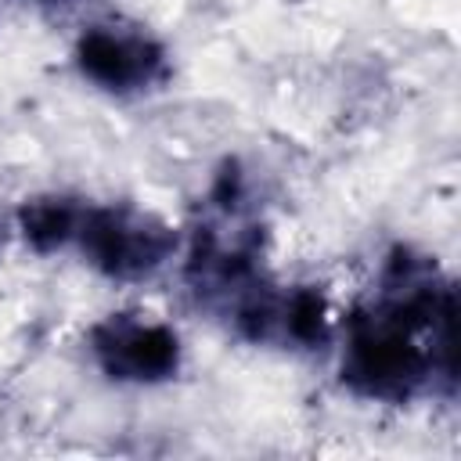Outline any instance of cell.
I'll return each mask as SVG.
<instances>
[{
  "label": "cell",
  "mask_w": 461,
  "mask_h": 461,
  "mask_svg": "<svg viewBox=\"0 0 461 461\" xmlns=\"http://www.w3.org/2000/svg\"><path fill=\"white\" fill-rule=\"evenodd\" d=\"M454 285L439 263L396 245L385 256L375 299L346 321L342 385L371 403H411L436 382L454 393Z\"/></svg>",
  "instance_id": "obj_1"
},
{
  "label": "cell",
  "mask_w": 461,
  "mask_h": 461,
  "mask_svg": "<svg viewBox=\"0 0 461 461\" xmlns=\"http://www.w3.org/2000/svg\"><path fill=\"white\" fill-rule=\"evenodd\" d=\"M76 245L108 281H144L176 256L180 238L158 212L130 202H108L83 209Z\"/></svg>",
  "instance_id": "obj_2"
},
{
  "label": "cell",
  "mask_w": 461,
  "mask_h": 461,
  "mask_svg": "<svg viewBox=\"0 0 461 461\" xmlns=\"http://www.w3.org/2000/svg\"><path fill=\"white\" fill-rule=\"evenodd\" d=\"M94 364L122 385H158L176 378L184 364L180 335L140 313H108L86 335Z\"/></svg>",
  "instance_id": "obj_3"
},
{
  "label": "cell",
  "mask_w": 461,
  "mask_h": 461,
  "mask_svg": "<svg viewBox=\"0 0 461 461\" xmlns=\"http://www.w3.org/2000/svg\"><path fill=\"white\" fill-rule=\"evenodd\" d=\"M72 61L86 83L104 94L133 97L158 90L169 79V54L166 47L144 32L126 25H90L79 32L72 47Z\"/></svg>",
  "instance_id": "obj_4"
},
{
  "label": "cell",
  "mask_w": 461,
  "mask_h": 461,
  "mask_svg": "<svg viewBox=\"0 0 461 461\" xmlns=\"http://www.w3.org/2000/svg\"><path fill=\"white\" fill-rule=\"evenodd\" d=\"M83 202L72 198V194H58V191H47V194H32L18 205V234L22 241L40 252V256H50L58 249H65L68 241H76V230H79V220H83Z\"/></svg>",
  "instance_id": "obj_5"
},
{
  "label": "cell",
  "mask_w": 461,
  "mask_h": 461,
  "mask_svg": "<svg viewBox=\"0 0 461 461\" xmlns=\"http://www.w3.org/2000/svg\"><path fill=\"white\" fill-rule=\"evenodd\" d=\"M328 335H331V313H328V299L321 295V288H310V285L285 288L277 342L285 346L292 342L295 349H313V346H324Z\"/></svg>",
  "instance_id": "obj_6"
},
{
  "label": "cell",
  "mask_w": 461,
  "mask_h": 461,
  "mask_svg": "<svg viewBox=\"0 0 461 461\" xmlns=\"http://www.w3.org/2000/svg\"><path fill=\"white\" fill-rule=\"evenodd\" d=\"M4 249H7V220L0 216V256H4Z\"/></svg>",
  "instance_id": "obj_7"
},
{
  "label": "cell",
  "mask_w": 461,
  "mask_h": 461,
  "mask_svg": "<svg viewBox=\"0 0 461 461\" xmlns=\"http://www.w3.org/2000/svg\"><path fill=\"white\" fill-rule=\"evenodd\" d=\"M40 4H72V0H40Z\"/></svg>",
  "instance_id": "obj_8"
}]
</instances>
